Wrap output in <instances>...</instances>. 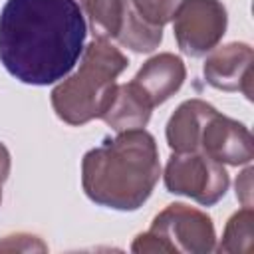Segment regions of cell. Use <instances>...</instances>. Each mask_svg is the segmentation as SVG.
Wrapping results in <instances>:
<instances>
[{"label": "cell", "mask_w": 254, "mask_h": 254, "mask_svg": "<svg viewBox=\"0 0 254 254\" xmlns=\"http://www.w3.org/2000/svg\"><path fill=\"white\" fill-rule=\"evenodd\" d=\"M87 24L75 0H6L0 64L28 85L62 81L83 54Z\"/></svg>", "instance_id": "cell-1"}, {"label": "cell", "mask_w": 254, "mask_h": 254, "mask_svg": "<svg viewBox=\"0 0 254 254\" xmlns=\"http://www.w3.org/2000/svg\"><path fill=\"white\" fill-rule=\"evenodd\" d=\"M161 177L155 137L145 129L117 133L87 151L81 161L83 192L99 206L137 210L151 196Z\"/></svg>", "instance_id": "cell-2"}, {"label": "cell", "mask_w": 254, "mask_h": 254, "mask_svg": "<svg viewBox=\"0 0 254 254\" xmlns=\"http://www.w3.org/2000/svg\"><path fill=\"white\" fill-rule=\"evenodd\" d=\"M127 64L129 60L119 48L109 40L95 38L83 48L77 71L54 87L52 107L56 115L69 125H83L101 117L115 93V79Z\"/></svg>", "instance_id": "cell-3"}, {"label": "cell", "mask_w": 254, "mask_h": 254, "mask_svg": "<svg viewBox=\"0 0 254 254\" xmlns=\"http://www.w3.org/2000/svg\"><path fill=\"white\" fill-rule=\"evenodd\" d=\"M214 226L208 214L183 202L161 210L147 232L131 244L133 252H194L204 254L214 248Z\"/></svg>", "instance_id": "cell-4"}, {"label": "cell", "mask_w": 254, "mask_h": 254, "mask_svg": "<svg viewBox=\"0 0 254 254\" xmlns=\"http://www.w3.org/2000/svg\"><path fill=\"white\" fill-rule=\"evenodd\" d=\"M163 177L169 192L185 194L202 206L216 204L230 185L224 165L202 151L173 153Z\"/></svg>", "instance_id": "cell-5"}, {"label": "cell", "mask_w": 254, "mask_h": 254, "mask_svg": "<svg viewBox=\"0 0 254 254\" xmlns=\"http://www.w3.org/2000/svg\"><path fill=\"white\" fill-rule=\"evenodd\" d=\"M226 8L220 0H183L173 16V34L190 58L212 52L226 30Z\"/></svg>", "instance_id": "cell-6"}, {"label": "cell", "mask_w": 254, "mask_h": 254, "mask_svg": "<svg viewBox=\"0 0 254 254\" xmlns=\"http://www.w3.org/2000/svg\"><path fill=\"white\" fill-rule=\"evenodd\" d=\"M198 151H202L204 155L212 157L222 165L234 167L248 165L254 157L250 131L236 119L220 115L218 111L204 125Z\"/></svg>", "instance_id": "cell-7"}, {"label": "cell", "mask_w": 254, "mask_h": 254, "mask_svg": "<svg viewBox=\"0 0 254 254\" xmlns=\"http://www.w3.org/2000/svg\"><path fill=\"white\" fill-rule=\"evenodd\" d=\"M204 79L224 91H242L252 99V48L244 42H230L216 48L202 65Z\"/></svg>", "instance_id": "cell-8"}, {"label": "cell", "mask_w": 254, "mask_h": 254, "mask_svg": "<svg viewBox=\"0 0 254 254\" xmlns=\"http://www.w3.org/2000/svg\"><path fill=\"white\" fill-rule=\"evenodd\" d=\"M185 77L187 69L183 60L175 54L165 52L147 60L133 77V83L149 97V101L155 107L165 103L171 95H175L181 89Z\"/></svg>", "instance_id": "cell-9"}, {"label": "cell", "mask_w": 254, "mask_h": 254, "mask_svg": "<svg viewBox=\"0 0 254 254\" xmlns=\"http://www.w3.org/2000/svg\"><path fill=\"white\" fill-rule=\"evenodd\" d=\"M216 109L202 99H189L177 107L167 121V143L175 153L198 151L200 135L206 121Z\"/></svg>", "instance_id": "cell-10"}, {"label": "cell", "mask_w": 254, "mask_h": 254, "mask_svg": "<svg viewBox=\"0 0 254 254\" xmlns=\"http://www.w3.org/2000/svg\"><path fill=\"white\" fill-rule=\"evenodd\" d=\"M153 103L149 97L133 83H117L115 93L103 111L101 119L117 133L131 131V129H143L151 119Z\"/></svg>", "instance_id": "cell-11"}, {"label": "cell", "mask_w": 254, "mask_h": 254, "mask_svg": "<svg viewBox=\"0 0 254 254\" xmlns=\"http://www.w3.org/2000/svg\"><path fill=\"white\" fill-rule=\"evenodd\" d=\"M115 40L121 46L129 48L137 54H147V52H153L161 44L163 28L147 24L133 10L129 0H123V16H121V26H119V32H117Z\"/></svg>", "instance_id": "cell-12"}, {"label": "cell", "mask_w": 254, "mask_h": 254, "mask_svg": "<svg viewBox=\"0 0 254 254\" xmlns=\"http://www.w3.org/2000/svg\"><path fill=\"white\" fill-rule=\"evenodd\" d=\"M83 16L89 20V28L95 38H115L121 26L123 0H79Z\"/></svg>", "instance_id": "cell-13"}, {"label": "cell", "mask_w": 254, "mask_h": 254, "mask_svg": "<svg viewBox=\"0 0 254 254\" xmlns=\"http://www.w3.org/2000/svg\"><path fill=\"white\" fill-rule=\"evenodd\" d=\"M252 206H244L230 216L226 222L218 252H250L252 250Z\"/></svg>", "instance_id": "cell-14"}, {"label": "cell", "mask_w": 254, "mask_h": 254, "mask_svg": "<svg viewBox=\"0 0 254 254\" xmlns=\"http://www.w3.org/2000/svg\"><path fill=\"white\" fill-rule=\"evenodd\" d=\"M183 0H129L133 10L151 26L163 28L173 20L179 4Z\"/></svg>", "instance_id": "cell-15"}, {"label": "cell", "mask_w": 254, "mask_h": 254, "mask_svg": "<svg viewBox=\"0 0 254 254\" xmlns=\"http://www.w3.org/2000/svg\"><path fill=\"white\" fill-rule=\"evenodd\" d=\"M0 250H10V252H46L48 246L38 238V236H32V234H12V236H6L2 242H0Z\"/></svg>", "instance_id": "cell-16"}, {"label": "cell", "mask_w": 254, "mask_h": 254, "mask_svg": "<svg viewBox=\"0 0 254 254\" xmlns=\"http://www.w3.org/2000/svg\"><path fill=\"white\" fill-rule=\"evenodd\" d=\"M236 196L240 198L242 206H252V169L248 167L236 179Z\"/></svg>", "instance_id": "cell-17"}, {"label": "cell", "mask_w": 254, "mask_h": 254, "mask_svg": "<svg viewBox=\"0 0 254 254\" xmlns=\"http://www.w3.org/2000/svg\"><path fill=\"white\" fill-rule=\"evenodd\" d=\"M8 173H10V153L0 143V183H4L8 179Z\"/></svg>", "instance_id": "cell-18"}, {"label": "cell", "mask_w": 254, "mask_h": 254, "mask_svg": "<svg viewBox=\"0 0 254 254\" xmlns=\"http://www.w3.org/2000/svg\"><path fill=\"white\" fill-rule=\"evenodd\" d=\"M0 200H2V183H0Z\"/></svg>", "instance_id": "cell-19"}]
</instances>
